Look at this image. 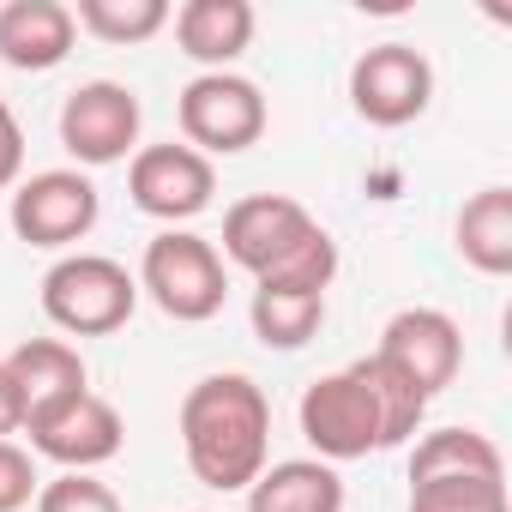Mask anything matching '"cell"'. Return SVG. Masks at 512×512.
Masks as SVG:
<instances>
[{
	"mask_svg": "<svg viewBox=\"0 0 512 512\" xmlns=\"http://www.w3.org/2000/svg\"><path fill=\"white\" fill-rule=\"evenodd\" d=\"M43 314L67 338H109L139 308V278L109 253H61L43 272Z\"/></svg>",
	"mask_w": 512,
	"mask_h": 512,
	"instance_id": "obj_3",
	"label": "cell"
},
{
	"mask_svg": "<svg viewBox=\"0 0 512 512\" xmlns=\"http://www.w3.org/2000/svg\"><path fill=\"white\" fill-rule=\"evenodd\" d=\"M374 356L392 362V368L434 404V398L458 380V368H464V332H458V320L440 314V308H398V314L386 320Z\"/></svg>",
	"mask_w": 512,
	"mask_h": 512,
	"instance_id": "obj_12",
	"label": "cell"
},
{
	"mask_svg": "<svg viewBox=\"0 0 512 512\" xmlns=\"http://www.w3.org/2000/svg\"><path fill=\"white\" fill-rule=\"evenodd\" d=\"M452 241H458V260L482 278H506L512 272V187H482L464 199L458 223H452Z\"/></svg>",
	"mask_w": 512,
	"mask_h": 512,
	"instance_id": "obj_17",
	"label": "cell"
},
{
	"mask_svg": "<svg viewBox=\"0 0 512 512\" xmlns=\"http://www.w3.org/2000/svg\"><path fill=\"white\" fill-rule=\"evenodd\" d=\"M25 434H31V458H49V464H61V470H85V476H91L97 464H109V458L127 446L121 410H115L103 392H91V386H85L79 398H67V404L31 416Z\"/></svg>",
	"mask_w": 512,
	"mask_h": 512,
	"instance_id": "obj_11",
	"label": "cell"
},
{
	"mask_svg": "<svg viewBox=\"0 0 512 512\" xmlns=\"http://www.w3.org/2000/svg\"><path fill=\"white\" fill-rule=\"evenodd\" d=\"M13 428H25V416H19V392L7 380V362H0V440H7Z\"/></svg>",
	"mask_w": 512,
	"mask_h": 512,
	"instance_id": "obj_26",
	"label": "cell"
},
{
	"mask_svg": "<svg viewBox=\"0 0 512 512\" xmlns=\"http://www.w3.org/2000/svg\"><path fill=\"white\" fill-rule=\"evenodd\" d=\"M296 416H302V440L320 452V464H350V458L386 452V410H380V392L362 362L320 374L302 392Z\"/></svg>",
	"mask_w": 512,
	"mask_h": 512,
	"instance_id": "obj_5",
	"label": "cell"
},
{
	"mask_svg": "<svg viewBox=\"0 0 512 512\" xmlns=\"http://www.w3.org/2000/svg\"><path fill=\"white\" fill-rule=\"evenodd\" d=\"M247 512H344V476L320 458L266 464L247 488Z\"/></svg>",
	"mask_w": 512,
	"mask_h": 512,
	"instance_id": "obj_16",
	"label": "cell"
},
{
	"mask_svg": "<svg viewBox=\"0 0 512 512\" xmlns=\"http://www.w3.org/2000/svg\"><path fill=\"white\" fill-rule=\"evenodd\" d=\"M350 103L368 127H410L434 103V67L410 43H374L350 67Z\"/></svg>",
	"mask_w": 512,
	"mask_h": 512,
	"instance_id": "obj_8",
	"label": "cell"
},
{
	"mask_svg": "<svg viewBox=\"0 0 512 512\" xmlns=\"http://www.w3.org/2000/svg\"><path fill=\"white\" fill-rule=\"evenodd\" d=\"M97 217H103V199H97V181L85 169H43V175L19 181L13 205H7L13 235L31 247H49V253L85 241L97 229Z\"/></svg>",
	"mask_w": 512,
	"mask_h": 512,
	"instance_id": "obj_7",
	"label": "cell"
},
{
	"mask_svg": "<svg viewBox=\"0 0 512 512\" xmlns=\"http://www.w3.org/2000/svg\"><path fill=\"white\" fill-rule=\"evenodd\" d=\"M169 25H175V43L187 61H199L205 73H229L247 55L260 19H253L247 0H187V7L169 13Z\"/></svg>",
	"mask_w": 512,
	"mask_h": 512,
	"instance_id": "obj_15",
	"label": "cell"
},
{
	"mask_svg": "<svg viewBox=\"0 0 512 512\" xmlns=\"http://www.w3.org/2000/svg\"><path fill=\"white\" fill-rule=\"evenodd\" d=\"M37 488H43L37 458L19 440H0V512H25L37 500Z\"/></svg>",
	"mask_w": 512,
	"mask_h": 512,
	"instance_id": "obj_24",
	"label": "cell"
},
{
	"mask_svg": "<svg viewBox=\"0 0 512 512\" xmlns=\"http://www.w3.org/2000/svg\"><path fill=\"white\" fill-rule=\"evenodd\" d=\"M187 470L217 494H247L272 458V398L247 374H205L187 386L175 416Z\"/></svg>",
	"mask_w": 512,
	"mask_h": 512,
	"instance_id": "obj_1",
	"label": "cell"
},
{
	"mask_svg": "<svg viewBox=\"0 0 512 512\" xmlns=\"http://www.w3.org/2000/svg\"><path fill=\"white\" fill-rule=\"evenodd\" d=\"M73 7L61 0H7L0 7V61L19 73H55L73 55Z\"/></svg>",
	"mask_w": 512,
	"mask_h": 512,
	"instance_id": "obj_14",
	"label": "cell"
},
{
	"mask_svg": "<svg viewBox=\"0 0 512 512\" xmlns=\"http://www.w3.org/2000/svg\"><path fill=\"white\" fill-rule=\"evenodd\" d=\"M133 278H139V296H151L181 326H205L229 302V266H223V253L205 235H193V229H157L145 241V260H139Z\"/></svg>",
	"mask_w": 512,
	"mask_h": 512,
	"instance_id": "obj_4",
	"label": "cell"
},
{
	"mask_svg": "<svg viewBox=\"0 0 512 512\" xmlns=\"http://www.w3.org/2000/svg\"><path fill=\"white\" fill-rule=\"evenodd\" d=\"M127 193L145 217L181 229L211 205L217 169H211V157H199L193 145H175V139L169 145H139L133 163H127Z\"/></svg>",
	"mask_w": 512,
	"mask_h": 512,
	"instance_id": "obj_10",
	"label": "cell"
},
{
	"mask_svg": "<svg viewBox=\"0 0 512 512\" xmlns=\"http://www.w3.org/2000/svg\"><path fill=\"white\" fill-rule=\"evenodd\" d=\"M175 121H181V145H193L199 157H235L266 139L272 109H266L260 85L241 73H199L181 85Z\"/></svg>",
	"mask_w": 512,
	"mask_h": 512,
	"instance_id": "obj_6",
	"label": "cell"
},
{
	"mask_svg": "<svg viewBox=\"0 0 512 512\" xmlns=\"http://www.w3.org/2000/svg\"><path fill=\"white\" fill-rule=\"evenodd\" d=\"M19 175H25V127H19L13 103L0 97V193L19 187Z\"/></svg>",
	"mask_w": 512,
	"mask_h": 512,
	"instance_id": "obj_25",
	"label": "cell"
},
{
	"mask_svg": "<svg viewBox=\"0 0 512 512\" xmlns=\"http://www.w3.org/2000/svg\"><path fill=\"white\" fill-rule=\"evenodd\" d=\"M362 368H368V380H374V392H380V410H386V446L416 440V434H422V416H428V398H422L392 362H380V356H362Z\"/></svg>",
	"mask_w": 512,
	"mask_h": 512,
	"instance_id": "obj_22",
	"label": "cell"
},
{
	"mask_svg": "<svg viewBox=\"0 0 512 512\" xmlns=\"http://www.w3.org/2000/svg\"><path fill=\"white\" fill-rule=\"evenodd\" d=\"M247 320H253V338H260L266 350H302L326 326V290H308V284H253Z\"/></svg>",
	"mask_w": 512,
	"mask_h": 512,
	"instance_id": "obj_18",
	"label": "cell"
},
{
	"mask_svg": "<svg viewBox=\"0 0 512 512\" xmlns=\"http://www.w3.org/2000/svg\"><path fill=\"white\" fill-rule=\"evenodd\" d=\"M223 266H241L253 284H308L332 290L338 241L290 193H247L223 211Z\"/></svg>",
	"mask_w": 512,
	"mask_h": 512,
	"instance_id": "obj_2",
	"label": "cell"
},
{
	"mask_svg": "<svg viewBox=\"0 0 512 512\" xmlns=\"http://www.w3.org/2000/svg\"><path fill=\"white\" fill-rule=\"evenodd\" d=\"M0 362H7V380L19 392V416L25 422L55 410V404H67V398H79L91 386V368H85L79 344H67V338H25L13 356H0Z\"/></svg>",
	"mask_w": 512,
	"mask_h": 512,
	"instance_id": "obj_13",
	"label": "cell"
},
{
	"mask_svg": "<svg viewBox=\"0 0 512 512\" xmlns=\"http://www.w3.org/2000/svg\"><path fill=\"white\" fill-rule=\"evenodd\" d=\"M37 512H127L121 506V494L109 488V482H97V476H85V470H61L55 482H43L37 488V500H31Z\"/></svg>",
	"mask_w": 512,
	"mask_h": 512,
	"instance_id": "obj_23",
	"label": "cell"
},
{
	"mask_svg": "<svg viewBox=\"0 0 512 512\" xmlns=\"http://www.w3.org/2000/svg\"><path fill=\"white\" fill-rule=\"evenodd\" d=\"M428 476H506V464L482 428H428L410 446V482Z\"/></svg>",
	"mask_w": 512,
	"mask_h": 512,
	"instance_id": "obj_19",
	"label": "cell"
},
{
	"mask_svg": "<svg viewBox=\"0 0 512 512\" xmlns=\"http://www.w3.org/2000/svg\"><path fill=\"white\" fill-rule=\"evenodd\" d=\"M139 121H145V109H139L133 85L85 79L61 103V145L73 151V163L109 169V163H121V157L139 151Z\"/></svg>",
	"mask_w": 512,
	"mask_h": 512,
	"instance_id": "obj_9",
	"label": "cell"
},
{
	"mask_svg": "<svg viewBox=\"0 0 512 512\" xmlns=\"http://www.w3.org/2000/svg\"><path fill=\"white\" fill-rule=\"evenodd\" d=\"M73 25L91 31L109 49H133V43H151L169 25V0H79Z\"/></svg>",
	"mask_w": 512,
	"mask_h": 512,
	"instance_id": "obj_20",
	"label": "cell"
},
{
	"mask_svg": "<svg viewBox=\"0 0 512 512\" xmlns=\"http://www.w3.org/2000/svg\"><path fill=\"white\" fill-rule=\"evenodd\" d=\"M410 512H512L506 476H428L410 482Z\"/></svg>",
	"mask_w": 512,
	"mask_h": 512,
	"instance_id": "obj_21",
	"label": "cell"
}]
</instances>
